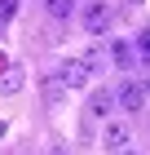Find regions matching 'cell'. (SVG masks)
<instances>
[{"mask_svg": "<svg viewBox=\"0 0 150 155\" xmlns=\"http://www.w3.org/2000/svg\"><path fill=\"white\" fill-rule=\"evenodd\" d=\"M80 22L88 36H106L110 22H115V5L110 0H88V5H80Z\"/></svg>", "mask_w": 150, "mask_h": 155, "instance_id": "1", "label": "cell"}, {"mask_svg": "<svg viewBox=\"0 0 150 155\" xmlns=\"http://www.w3.org/2000/svg\"><path fill=\"white\" fill-rule=\"evenodd\" d=\"M128 142H132V129H128L124 120H110L102 129V146L106 151H115V155H128Z\"/></svg>", "mask_w": 150, "mask_h": 155, "instance_id": "2", "label": "cell"}, {"mask_svg": "<svg viewBox=\"0 0 150 155\" xmlns=\"http://www.w3.org/2000/svg\"><path fill=\"white\" fill-rule=\"evenodd\" d=\"M115 107H124V111H141L146 107V89H141V80H124L115 89Z\"/></svg>", "mask_w": 150, "mask_h": 155, "instance_id": "3", "label": "cell"}, {"mask_svg": "<svg viewBox=\"0 0 150 155\" xmlns=\"http://www.w3.org/2000/svg\"><path fill=\"white\" fill-rule=\"evenodd\" d=\"M58 80L66 84V89H84V84L93 80V71L84 67V58H71V62H62V67H58Z\"/></svg>", "mask_w": 150, "mask_h": 155, "instance_id": "4", "label": "cell"}, {"mask_svg": "<svg viewBox=\"0 0 150 155\" xmlns=\"http://www.w3.org/2000/svg\"><path fill=\"white\" fill-rule=\"evenodd\" d=\"M110 107H115V89H97V93L88 97V115H93V120H106Z\"/></svg>", "mask_w": 150, "mask_h": 155, "instance_id": "5", "label": "cell"}, {"mask_svg": "<svg viewBox=\"0 0 150 155\" xmlns=\"http://www.w3.org/2000/svg\"><path fill=\"white\" fill-rule=\"evenodd\" d=\"M132 53H137V49L128 45V40H110V49H106V58L115 62L119 71H128V67H132Z\"/></svg>", "mask_w": 150, "mask_h": 155, "instance_id": "6", "label": "cell"}, {"mask_svg": "<svg viewBox=\"0 0 150 155\" xmlns=\"http://www.w3.org/2000/svg\"><path fill=\"white\" fill-rule=\"evenodd\" d=\"M62 97H66V84H62L58 75H44V102H49V107H58Z\"/></svg>", "mask_w": 150, "mask_h": 155, "instance_id": "7", "label": "cell"}, {"mask_svg": "<svg viewBox=\"0 0 150 155\" xmlns=\"http://www.w3.org/2000/svg\"><path fill=\"white\" fill-rule=\"evenodd\" d=\"M80 58H84V67H88L93 75H97V71H102V67H106V62H110V58H106V49H97V45H93V49H84Z\"/></svg>", "mask_w": 150, "mask_h": 155, "instance_id": "8", "label": "cell"}, {"mask_svg": "<svg viewBox=\"0 0 150 155\" xmlns=\"http://www.w3.org/2000/svg\"><path fill=\"white\" fill-rule=\"evenodd\" d=\"M18 89H22V71H18V67H9V71H5V80H0V93L9 97V93H18Z\"/></svg>", "mask_w": 150, "mask_h": 155, "instance_id": "9", "label": "cell"}, {"mask_svg": "<svg viewBox=\"0 0 150 155\" xmlns=\"http://www.w3.org/2000/svg\"><path fill=\"white\" fill-rule=\"evenodd\" d=\"M44 9H49V18H71L75 13V0H44Z\"/></svg>", "mask_w": 150, "mask_h": 155, "instance_id": "10", "label": "cell"}, {"mask_svg": "<svg viewBox=\"0 0 150 155\" xmlns=\"http://www.w3.org/2000/svg\"><path fill=\"white\" fill-rule=\"evenodd\" d=\"M137 53H141V58H150V27H146V31H137Z\"/></svg>", "mask_w": 150, "mask_h": 155, "instance_id": "11", "label": "cell"}, {"mask_svg": "<svg viewBox=\"0 0 150 155\" xmlns=\"http://www.w3.org/2000/svg\"><path fill=\"white\" fill-rule=\"evenodd\" d=\"M13 13H18V0H0V22H9Z\"/></svg>", "mask_w": 150, "mask_h": 155, "instance_id": "12", "label": "cell"}, {"mask_svg": "<svg viewBox=\"0 0 150 155\" xmlns=\"http://www.w3.org/2000/svg\"><path fill=\"white\" fill-rule=\"evenodd\" d=\"M141 89H146V97H150V75H146V80H141Z\"/></svg>", "mask_w": 150, "mask_h": 155, "instance_id": "13", "label": "cell"}, {"mask_svg": "<svg viewBox=\"0 0 150 155\" xmlns=\"http://www.w3.org/2000/svg\"><path fill=\"white\" fill-rule=\"evenodd\" d=\"M0 137H5V124H0Z\"/></svg>", "mask_w": 150, "mask_h": 155, "instance_id": "14", "label": "cell"}, {"mask_svg": "<svg viewBox=\"0 0 150 155\" xmlns=\"http://www.w3.org/2000/svg\"><path fill=\"white\" fill-rule=\"evenodd\" d=\"M128 155H137V151H128Z\"/></svg>", "mask_w": 150, "mask_h": 155, "instance_id": "15", "label": "cell"}]
</instances>
